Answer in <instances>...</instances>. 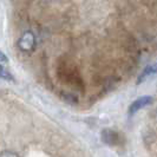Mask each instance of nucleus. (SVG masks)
<instances>
[{
	"label": "nucleus",
	"mask_w": 157,
	"mask_h": 157,
	"mask_svg": "<svg viewBox=\"0 0 157 157\" xmlns=\"http://www.w3.org/2000/svg\"><path fill=\"white\" fill-rule=\"evenodd\" d=\"M7 62H8L7 56L5 55V53H2V52L0 51V63H7Z\"/></svg>",
	"instance_id": "nucleus-7"
},
{
	"label": "nucleus",
	"mask_w": 157,
	"mask_h": 157,
	"mask_svg": "<svg viewBox=\"0 0 157 157\" xmlns=\"http://www.w3.org/2000/svg\"><path fill=\"white\" fill-rule=\"evenodd\" d=\"M17 45L20 48V51H23V52H31L36 46L34 34L31 31H26L25 33L21 34V37L19 38Z\"/></svg>",
	"instance_id": "nucleus-1"
},
{
	"label": "nucleus",
	"mask_w": 157,
	"mask_h": 157,
	"mask_svg": "<svg viewBox=\"0 0 157 157\" xmlns=\"http://www.w3.org/2000/svg\"><path fill=\"white\" fill-rule=\"evenodd\" d=\"M151 103H152V97L151 96H142L140 98H137L135 102L131 103V105L129 108V115H134L138 110H141L144 106L149 105Z\"/></svg>",
	"instance_id": "nucleus-2"
},
{
	"label": "nucleus",
	"mask_w": 157,
	"mask_h": 157,
	"mask_svg": "<svg viewBox=\"0 0 157 157\" xmlns=\"http://www.w3.org/2000/svg\"><path fill=\"white\" fill-rule=\"evenodd\" d=\"M102 138L106 144L115 145L118 142V134L113 130H104L102 132Z\"/></svg>",
	"instance_id": "nucleus-4"
},
{
	"label": "nucleus",
	"mask_w": 157,
	"mask_h": 157,
	"mask_svg": "<svg viewBox=\"0 0 157 157\" xmlns=\"http://www.w3.org/2000/svg\"><path fill=\"white\" fill-rule=\"evenodd\" d=\"M0 78L6 79V80H10V82H13V80H14V79H13V76L11 75V72H10L6 67H4L2 65H0Z\"/></svg>",
	"instance_id": "nucleus-5"
},
{
	"label": "nucleus",
	"mask_w": 157,
	"mask_h": 157,
	"mask_svg": "<svg viewBox=\"0 0 157 157\" xmlns=\"http://www.w3.org/2000/svg\"><path fill=\"white\" fill-rule=\"evenodd\" d=\"M0 157H19L17 155L16 152H13V151H2V152H0Z\"/></svg>",
	"instance_id": "nucleus-6"
},
{
	"label": "nucleus",
	"mask_w": 157,
	"mask_h": 157,
	"mask_svg": "<svg viewBox=\"0 0 157 157\" xmlns=\"http://www.w3.org/2000/svg\"><path fill=\"white\" fill-rule=\"evenodd\" d=\"M157 73V63H152L148 65V66H145L143 71L141 72V75L138 76V78H137V82H136V84H142L144 80H147V79L151 77V76H154V75H156Z\"/></svg>",
	"instance_id": "nucleus-3"
}]
</instances>
